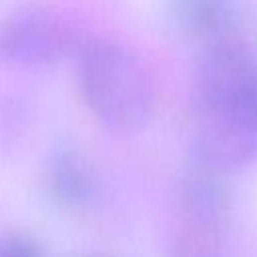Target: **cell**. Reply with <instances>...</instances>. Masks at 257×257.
Returning <instances> with one entry per match:
<instances>
[{"label": "cell", "mask_w": 257, "mask_h": 257, "mask_svg": "<svg viewBox=\"0 0 257 257\" xmlns=\"http://www.w3.org/2000/svg\"><path fill=\"white\" fill-rule=\"evenodd\" d=\"M171 257H215L213 253H209L207 249H197V247H183L179 251H175Z\"/></svg>", "instance_id": "8"}, {"label": "cell", "mask_w": 257, "mask_h": 257, "mask_svg": "<svg viewBox=\"0 0 257 257\" xmlns=\"http://www.w3.org/2000/svg\"><path fill=\"white\" fill-rule=\"evenodd\" d=\"M227 175L193 159L183 179V207L189 219L203 231L217 233L229 217Z\"/></svg>", "instance_id": "4"}, {"label": "cell", "mask_w": 257, "mask_h": 257, "mask_svg": "<svg viewBox=\"0 0 257 257\" xmlns=\"http://www.w3.org/2000/svg\"><path fill=\"white\" fill-rule=\"evenodd\" d=\"M80 46L76 28L46 6H20L0 20V64L44 68L78 52Z\"/></svg>", "instance_id": "3"}, {"label": "cell", "mask_w": 257, "mask_h": 257, "mask_svg": "<svg viewBox=\"0 0 257 257\" xmlns=\"http://www.w3.org/2000/svg\"><path fill=\"white\" fill-rule=\"evenodd\" d=\"M171 14L179 30L201 48L237 38V12L231 0H171Z\"/></svg>", "instance_id": "5"}, {"label": "cell", "mask_w": 257, "mask_h": 257, "mask_svg": "<svg viewBox=\"0 0 257 257\" xmlns=\"http://www.w3.org/2000/svg\"><path fill=\"white\" fill-rule=\"evenodd\" d=\"M44 189L54 205L62 209H84L98 191L96 175L90 163L74 151L56 153L44 173Z\"/></svg>", "instance_id": "6"}, {"label": "cell", "mask_w": 257, "mask_h": 257, "mask_svg": "<svg viewBox=\"0 0 257 257\" xmlns=\"http://www.w3.org/2000/svg\"><path fill=\"white\" fill-rule=\"evenodd\" d=\"M193 159L231 177L257 163V56L229 38L203 46L191 78Z\"/></svg>", "instance_id": "1"}, {"label": "cell", "mask_w": 257, "mask_h": 257, "mask_svg": "<svg viewBox=\"0 0 257 257\" xmlns=\"http://www.w3.org/2000/svg\"><path fill=\"white\" fill-rule=\"evenodd\" d=\"M78 86L88 110L108 128L131 133L143 128L155 112V84L145 62L114 40L82 42Z\"/></svg>", "instance_id": "2"}, {"label": "cell", "mask_w": 257, "mask_h": 257, "mask_svg": "<svg viewBox=\"0 0 257 257\" xmlns=\"http://www.w3.org/2000/svg\"><path fill=\"white\" fill-rule=\"evenodd\" d=\"M0 257H42V251L24 235H4L0 237Z\"/></svg>", "instance_id": "7"}]
</instances>
